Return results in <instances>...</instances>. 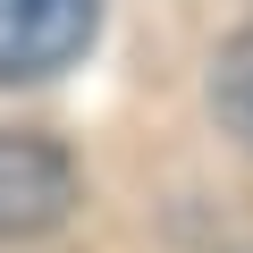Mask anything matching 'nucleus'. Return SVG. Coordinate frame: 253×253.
Returning <instances> with one entry per match:
<instances>
[{
  "label": "nucleus",
  "mask_w": 253,
  "mask_h": 253,
  "mask_svg": "<svg viewBox=\"0 0 253 253\" xmlns=\"http://www.w3.org/2000/svg\"><path fill=\"white\" fill-rule=\"evenodd\" d=\"M211 110L236 144H253V26L219 42V68H211Z\"/></svg>",
  "instance_id": "7ed1b4c3"
},
{
  "label": "nucleus",
  "mask_w": 253,
  "mask_h": 253,
  "mask_svg": "<svg viewBox=\"0 0 253 253\" xmlns=\"http://www.w3.org/2000/svg\"><path fill=\"white\" fill-rule=\"evenodd\" d=\"M101 0H0V84H34L84 59Z\"/></svg>",
  "instance_id": "f257e3e1"
},
{
  "label": "nucleus",
  "mask_w": 253,
  "mask_h": 253,
  "mask_svg": "<svg viewBox=\"0 0 253 253\" xmlns=\"http://www.w3.org/2000/svg\"><path fill=\"white\" fill-rule=\"evenodd\" d=\"M76 211V161L51 135L0 126V236H42Z\"/></svg>",
  "instance_id": "f03ea898"
}]
</instances>
